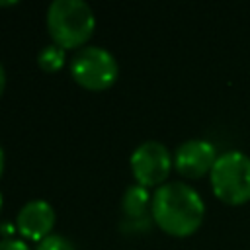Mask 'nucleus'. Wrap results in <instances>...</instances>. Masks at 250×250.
Returning a JSON list of instances; mask_svg holds the SVG:
<instances>
[{"mask_svg": "<svg viewBox=\"0 0 250 250\" xmlns=\"http://www.w3.org/2000/svg\"><path fill=\"white\" fill-rule=\"evenodd\" d=\"M4 88H6V70H4V66L0 62V98L4 94Z\"/></svg>", "mask_w": 250, "mask_h": 250, "instance_id": "f8f14e48", "label": "nucleus"}, {"mask_svg": "<svg viewBox=\"0 0 250 250\" xmlns=\"http://www.w3.org/2000/svg\"><path fill=\"white\" fill-rule=\"evenodd\" d=\"M35 250H76V248H74V244L66 236H62V234H49L47 238L37 242Z\"/></svg>", "mask_w": 250, "mask_h": 250, "instance_id": "9d476101", "label": "nucleus"}, {"mask_svg": "<svg viewBox=\"0 0 250 250\" xmlns=\"http://www.w3.org/2000/svg\"><path fill=\"white\" fill-rule=\"evenodd\" d=\"M2 172H4V148L0 145V176H2Z\"/></svg>", "mask_w": 250, "mask_h": 250, "instance_id": "ddd939ff", "label": "nucleus"}, {"mask_svg": "<svg viewBox=\"0 0 250 250\" xmlns=\"http://www.w3.org/2000/svg\"><path fill=\"white\" fill-rule=\"evenodd\" d=\"M150 217L166 234L186 238L201 227L205 203L191 186L184 182H166L152 193Z\"/></svg>", "mask_w": 250, "mask_h": 250, "instance_id": "f257e3e1", "label": "nucleus"}, {"mask_svg": "<svg viewBox=\"0 0 250 250\" xmlns=\"http://www.w3.org/2000/svg\"><path fill=\"white\" fill-rule=\"evenodd\" d=\"M217 148L205 139H188L174 152V168L186 178H201L211 172Z\"/></svg>", "mask_w": 250, "mask_h": 250, "instance_id": "423d86ee", "label": "nucleus"}, {"mask_svg": "<svg viewBox=\"0 0 250 250\" xmlns=\"http://www.w3.org/2000/svg\"><path fill=\"white\" fill-rule=\"evenodd\" d=\"M0 250H29V246L25 240H20V238H2Z\"/></svg>", "mask_w": 250, "mask_h": 250, "instance_id": "9b49d317", "label": "nucleus"}, {"mask_svg": "<svg viewBox=\"0 0 250 250\" xmlns=\"http://www.w3.org/2000/svg\"><path fill=\"white\" fill-rule=\"evenodd\" d=\"M96 29V16L84 0H53L47 8V31L55 45L66 49L86 47Z\"/></svg>", "mask_w": 250, "mask_h": 250, "instance_id": "f03ea898", "label": "nucleus"}, {"mask_svg": "<svg viewBox=\"0 0 250 250\" xmlns=\"http://www.w3.org/2000/svg\"><path fill=\"white\" fill-rule=\"evenodd\" d=\"M211 189L227 205L238 207L250 201V156L240 150H227L217 156L211 172Z\"/></svg>", "mask_w": 250, "mask_h": 250, "instance_id": "7ed1b4c3", "label": "nucleus"}, {"mask_svg": "<svg viewBox=\"0 0 250 250\" xmlns=\"http://www.w3.org/2000/svg\"><path fill=\"white\" fill-rule=\"evenodd\" d=\"M2 201H4V197H2V193H0V211H2Z\"/></svg>", "mask_w": 250, "mask_h": 250, "instance_id": "2eb2a0df", "label": "nucleus"}, {"mask_svg": "<svg viewBox=\"0 0 250 250\" xmlns=\"http://www.w3.org/2000/svg\"><path fill=\"white\" fill-rule=\"evenodd\" d=\"M150 205H152V195L148 193V188H145L141 184L129 186L121 197V209L133 221L145 219L146 213L150 211Z\"/></svg>", "mask_w": 250, "mask_h": 250, "instance_id": "6e6552de", "label": "nucleus"}, {"mask_svg": "<svg viewBox=\"0 0 250 250\" xmlns=\"http://www.w3.org/2000/svg\"><path fill=\"white\" fill-rule=\"evenodd\" d=\"M55 227V209L45 199H31L23 203V207L18 211L16 217V229L18 232L31 242H41L49 234H53Z\"/></svg>", "mask_w": 250, "mask_h": 250, "instance_id": "0eeeda50", "label": "nucleus"}, {"mask_svg": "<svg viewBox=\"0 0 250 250\" xmlns=\"http://www.w3.org/2000/svg\"><path fill=\"white\" fill-rule=\"evenodd\" d=\"M70 74L76 84L86 90L100 92L115 84L119 66L115 57L98 45H86L74 53L70 61Z\"/></svg>", "mask_w": 250, "mask_h": 250, "instance_id": "20e7f679", "label": "nucleus"}, {"mask_svg": "<svg viewBox=\"0 0 250 250\" xmlns=\"http://www.w3.org/2000/svg\"><path fill=\"white\" fill-rule=\"evenodd\" d=\"M18 4V0H10V2H0V6L2 8H6V6H16Z\"/></svg>", "mask_w": 250, "mask_h": 250, "instance_id": "4468645a", "label": "nucleus"}, {"mask_svg": "<svg viewBox=\"0 0 250 250\" xmlns=\"http://www.w3.org/2000/svg\"><path fill=\"white\" fill-rule=\"evenodd\" d=\"M129 164L137 184L145 188H154V186L160 188L164 180L170 176V170L174 166V156L162 143L145 141L133 150Z\"/></svg>", "mask_w": 250, "mask_h": 250, "instance_id": "39448f33", "label": "nucleus"}, {"mask_svg": "<svg viewBox=\"0 0 250 250\" xmlns=\"http://www.w3.org/2000/svg\"><path fill=\"white\" fill-rule=\"evenodd\" d=\"M64 61H66L64 49L59 47V45H55V43L45 45V47L37 53V64H39V68L45 70V72H57V70H61L62 64H64Z\"/></svg>", "mask_w": 250, "mask_h": 250, "instance_id": "1a4fd4ad", "label": "nucleus"}]
</instances>
